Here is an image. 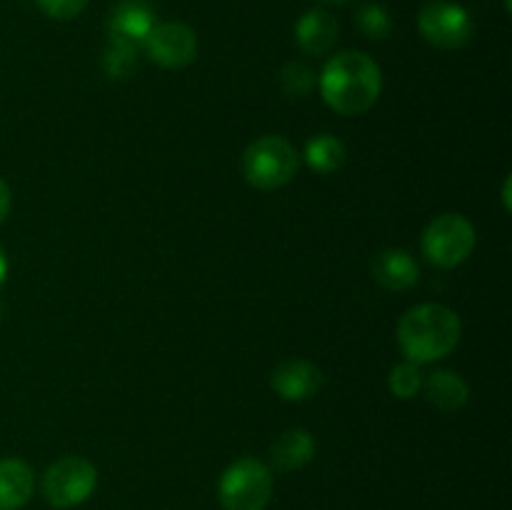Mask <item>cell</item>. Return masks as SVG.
I'll return each instance as SVG.
<instances>
[{"label":"cell","mask_w":512,"mask_h":510,"mask_svg":"<svg viewBox=\"0 0 512 510\" xmlns=\"http://www.w3.org/2000/svg\"><path fill=\"white\" fill-rule=\"evenodd\" d=\"M383 90V75L370 55L345 50L333 55L320 73V95L340 115H363Z\"/></svg>","instance_id":"6da1fadb"},{"label":"cell","mask_w":512,"mask_h":510,"mask_svg":"<svg viewBox=\"0 0 512 510\" xmlns=\"http://www.w3.org/2000/svg\"><path fill=\"white\" fill-rule=\"evenodd\" d=\"M463 335L458 313L448 305L423 303L410 308L400 318L398 343L405 358L415 365L433 363L453 353Z\"/></svg>","instance_id":"7a4b0ae2"},{"label":"cell","mask_w":512,"mask_h":510,"mask_svg":"<svg viewBox=\"0 0 512 510\" xmlns=\"http://www.w3.org/2000/svg\"><path fill=\"white\" fill-rule=\"evenodd\" d=\"M300 168L293 143L280 135H263L248 145L243 155V175L253 188L275 190L288 185Z\"/></svg>","instance_id":"3957f363"},{"label":"cell","mask_w":512,"mask_h":510,"mask_svg":"<svg viewBox=\"0 0 512 510\" xmlns=\"http://www.w3.org/2000/svg\"><path fill=\"white\" fill-rule=\"evenodd\" d=\"M273 495V475L265 463L240 458L223 473L218 498L223 510H265Z\"/></svg>","instance_id":"277c9868"},{"label":"cell","mask_w":512,"mask_h":510,"mask_svg":"<svg viewBox=\"0 0 512 510\" xmlns=\"http://www.w3.org/2000/svg\"><path fill=\"white\" fill-rule=\"evenodd\" d=\"M473 223L460 213H443L425 228L423 253L438 268H458L475 250Z\"/></svg>","instance_id":"5b68a950"},{"label":"cell","mask_w":512,"mask_h":510,"mask_svg":"<svg viewBox=\"0 0 512 510\" xmlns=\"http://www.w3.org/2000/svg\"><path fill=\"white\" fill-rule=\"evenodd\" d=\"M98 485V470L90 460L68 455L50 465L43 475V495L53 508H75L93 495Z\"/></svg>","instance_id":"8992f818"},{"label":"cell","mask_w":512,"mask_h":510,"mask_svg":"<svg viewBox=\"0 0 512 510\" xmlns=\"http://www.w3.org/2000/svg\"><path fill=\"white\" fill-rule=\"evenodd\" d=\"M418 28L430 45L443 50H458L473 38V20L468 10L450 0H433L418 15Z\"/></svg>","instance_id":"52a82bcc"},{"label":"cell","mask_w":512,"mask_h":510,"mask_svg":"<svg viewBox=\"0 0 512 510\" xmlns=\"http://www.w3.org/2000/svg\"><path fill=\"white\" fill-rule=\"evenodd\" d=\"M143 48L160 68H185L198 55V38L183 23H158L145 38Z\"/></svg>","instance_id":"ba28073f"},{"label":"cell","mask_w":512,"mask_h":510,"mask_svg":"<svg viewBox=\"0 0 512 510\" xmlns=\"http://www.w3.org/2000/svg\"><path fill=\"white\" fill-rule=\"evenodd\" d=\"M325 378L323 370L318 368L310 360H285L270 375V385H273L275 393L283 400H293V403H300V400L315 398L323 388Z\"/></svg>","instance_id":"9c48e42d"},{"label":"cell","mask_w":512,"mask_h":510,"mask_svg":"<svg viewBox=\"0 0 512 510\" xmlns=\"http://www.w3.org/2000/svg\"><path fill=\"white\" fill-rule=\"evenodd\" d=\"M155 25H158L155 10L145 0H120L110 10L108 18L110 38L125 40V43H133L138 48L145 43V38H148Z\"/></svg>","instance_id":"30bf717a"},{"label":"cell","mask_w":512,"mask_h":510,"mask_svg":"<svg viewBox=\"0 0 512 510\" xmlns=\"http://www.w3.org/2000/svg\"><path fill=\"white\" fill-rule=\"evenodd\" d=\"M340 38V25L328 10L315 8L308 10L303 18L295 25V40H298L300 50L308 55H325L328 50H333V45Z\"/></svg>","instance_id":"8fae6325"},{"label":"cell","mask_w":512,"mask_h":510,"mask_svg":"<svg viewBox=\"0 0 512 510\" xmlns=\"http://www.w3.org/2000/svg\"><path fill=\"white\" fill-rule=\"evenodd\" d=\"M373 278L385 290H408L420 278L418 260L403 248H385L383 253L375 255Z\"/></svg>","instance_id":"7c38bea8"},{"label":"cell","mask_w":512,"mask_h":510,"mask_svg":"<svg viewBox=\"0 0 512 510\" xmlns=\"http://www.w3.org/2000/svg\"><path fill=\"white\" fill-rule=\"evenodd\" d=\"M35 490V473L25 460H0V510H20Z\"/></svg>","instance_id":"4fadbf2b"},{"label":"cell","mask_w":512,"mask_h":510,"mask_svg":"<svg viewBox=\"0 0 512 510\" xmlns=\"http://www.w3.org/2000/svg\"><path fill=\"white\" fill-rule=\"evenodd\" d=\"M315 458V438L303 428L285 430L270 448V463L280 473L300 470Z\"/></svg>","instance_id":"5bb4252c"},{"label":"cell","mask_w":512,"mask_h":510,"mask_svg":"<svg viewBox=\"0 0 512 510\" xmlns=\"http://www.w3.org/2000/svg\"><path fill=\"white\" fill-rule=\"evenodd\" d=\"M425 398L443 413H458L470 400V388L453 370H435L423 380Z\"/></svg>","instance_id":"9a60e30c"},{"label":"cell","mask_w":512,"mask_h":510,"mask_svg":"<svg viewBox=\"0 0 512 510\" xmlns=\"http://www.w3.org/2000/svg\"><path fill=\"white\" fill-rule=\"evenodd\" d=\"M345 158H348L345 145L340 143L335 135H315V138L308 140V145H305V163L320 175L338 173L345 165Z\"/></svg>","instance_id":"2e32d148"},{"label":"cell","mask_w":512,"mask_h":510,"mask_svg":"<svg viewBox=\"0 0 512 510\" xmlns=\"http://www.w3.org/2000/svg\"><path fill=\"white\" fill-rule=\"evenodd\" d=\"M140 48L125 40L110 38L103 50V70L113 80H128L138 70Z\"/></svg>","instance_id":"e0dca14e"},{"label":"cell","mask_w":512,"mask_h":510,"mask_svg":"<svg viewBox=\"0 0 512 510\" xmlns=\"http://www.w3.org/2000/svg\"><path fill=\"white\" fill-rule=\"evenodd\" d=\"M280 85H283V93L290 95V98H303L315 88L313 68L300 63V60H290L280 70Z\"/></svg>","instance_id":"ac0fdd59"},{"label":"cell","mask_w":512,"mask_h":510,"mask_svg":"<svg viewBox=\"0 0 512 510\" xmlns=\"http://www.w3.org/2000/svg\"><path fill=\"white\" fill-rule=\"evenodd\" d=\"M355 20H358L360 33L370 40L388 38L390 30H393V20H390L388 10L378 3L363 5V8L358 10V15H355Z\"/></svg>","instance_id":"d6986e66"},{"label":"cell","mask_w":512,"mask_h":510,"mask_svg":"<svg viewBox=\"0 0 512 510\" xmlns=\"http://www.w3.org/2000/svg\"><path fill=\"white\" fill-rule=\"evenodd\" d=\"M423 373H420V368L415 363H400L395 365L393 370H390V390H393L395 398L400 400H408L413 398V395H418L420 390H423Z\"/></svg>","instance_id":"ffe728a7"},{"label":"cell","mask_w":512,"mask_h":510,"mask_svg":"<svg viewBox=\"0 0 512 510\" xmlns=\"http://www.w3.org/2000/svg\"><path fill=\"white\" fill-rule=\"evenodd\" d=\"M45 15L55 20H70L80 15L88 5V0H35Z\"/></svg>","instance_id":"44dd1931"},{"label":"cell","mask_w":512,"mask_h":510,"mask_svg":"<svg viewBox=\"0 0 512 510\" xmlns=\"http://www.w3.org/2000/svg\"><path fill=\"white\" fill-rule=\"evenodd\" d=\"M10 200H13V193H10L8 183L0 178V223H3L5 215L10 213Z\"/></svg>","instance_id":"7402d4cb"},{"label":"cell","mask_w":512,"mask_h":510,"mask_svg":"<svg viewBox=\"0 0 512 510\" xmlns=\"http://www.w3.org/2000/svg\"><path fill=\"white\" fill-rule=\"evenodd\" d=\"M5 275H8V258H5L3 248H0V285L5 283Z\"/></svg>","instance_id":"603a6c76"},{"label":"cell","mask_w":512,"mask_h":510,"mask_svg":"<svg viewBox=\"0 0 512 510\" xmlns=\"http://www.w3.org/2000/svg\"><path fill=\"white\" fill-rule=\"evenodd\" d=\"M320 3H328V5H345V3H350V0H320Z\"/></svg>","instance_id":"cb8c5ba5"}]
</instances>
